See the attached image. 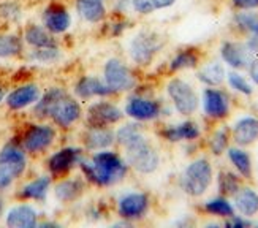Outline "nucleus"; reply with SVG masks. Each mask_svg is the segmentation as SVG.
I'll return each instance as SVG.
<instances>
[{"mask_svg":"<svg viewBox=\"0 0 258 228\" xmlns=\"http://www.w3.org/2000/svg\"><path fill=\"white\" fill-rule=\"evenodd\" d=\"M51 184H52L51 175H41L35 179L26 182V184L18 190L16 197L24 201H29V200L30 201H44V198L48 197Z\"/></svg>","mask_w":258,"mask_h":228,"instance_id":"nucleus-19","label":"nucleus"},{"mask_svg":"<svg viewBox=\"0 0 258 228\" xmlns=\"http://www.w3.org/2000/svg\"><path fill=\"white\" fill-rule=\"evenodd\" d=\"M234 208L244 217H253L258 214V193L252 187H239L234 193Z\"/></svg>","mask_w":258,"mask_h":228,"instance_id":"nucleus-26","label":"nucleus"},{"mask_svg":"<svg viewBox=\"0 0 258 228\" xmlns=\"http://www.w3.org/2000/svg\"><path fill=\"white\" fill-rule=\"evenodd\" d=\"M227 154H228V158L233 163V166L238 169V173L244 179H250L252 178V158H250V155L244 149H241V147H230Z\"/></svg>","mask_w":258,"mask_h":228,"instance_id":"nucleus-31","label":"nucleus"},{"mask_svg":"<svg viewBox=\"0 0 258 228\" xmlns=\"http://www.w3.org/2000/svg\"><path fill=\"white\" fill-rule=\"evenodd\" d=\"M203 108L206 116L212 119H223L230 112V98L219 89H206L203 92Z\"/></svg>","mask_w":258,"mask_h":228,"instance_id":"nucleus-16","label":"nucleus"},{"mask_svg":"<svg viewBox=\"0 0 258 228\" xmlns=\"http://www.w3.org/2000/svg\"><path fill=\"white\" fill-rule=\"evenodd\" d=\"M127 149V162L132 165L138 173L151 175L159 168L160 157L157 151L151 146V143L143 136L141 132L133 135L132 138L124 144Z\"/></svg>","mask_w":258,"mask_h":228,"instance_id":"nucleus-3","label":"nucleus"},{"mask_svg":"<svg viewBox=\"0 0 258 228\" xmlns=\"http://www.w3.org/2000/svg\"><path fill=\"white\" fill-rule=\"evenodd\" d=\"M125 112L130 118L137 119V121H151L160 114V106L154 100L135 97L127 103Z\"/></svg>","mask_w":258,"mask_h":228,"instance_id":"nucleus-22","label":"nucleus"},{"mask_svg":"<svg viewBox=\"0 0 258 228\" xmlns=\"http://www.w3.org/2000/svg\"><path fill=\"white\" fill-rule=\"evenodd\" d=\"M140 130V125H133V124H128V125H124V127H120L116 133V140L124 146L133 135H137Z\"/></svg>","mask_w":258,"mask_h":228,"instance_id":"nucleus-41","label":"nucleus"},{"mask_svg":"<svg viewBox=\"0 0 258 228\" xmlns=\"http://www.w3.org/2000/svg\"><path fill=\"white\" fill-rule=\"evenodd\" d=\"M38 223V212L29 203L15 204L5 214V225L10 228H33Z\"/></svg>","mask_w":258,"mask_h":228,"instance_id":"nucleus-13","label":"nucleus"},{"mask_svg":"<svg viewBox=\"0 0 258 228\" xmlns=\"http://www.w3.org/2000/svg\"><path fill=\"white\" fill-rule=\"evenodd\" d=\"M75 5L78 15L91 24L102 22L106 16L105 0H76Z\"/></svg>","mask_w":258,"mask_h":228,"instance_id":"nucleus-27","label":"nucleus"},{"mask_svg":"<svg viewBox=\"0 0 258 228\" xmlns=\"http://www.w3.org/2000/svg\"><path fill=\"white\" fill-rule=\"evenodd\" d=\"M75 94L84 100V98H91L95 95L105 97V95L113 94V90L106 86V83L103 84L95 76H83L75 86Z\"/></svg>","mask_w":258,"mask_h":228,"instance_id":"nucleus-23","label":"nucleus"},{"mask_svg":"<svg viewBox=\"0 0 258 228\" xmlns=\"http://www.w3.org/2000/svg\"><path fill=\"white\" fill-rule=\"evenodd\" d=\"M163 46V40L152 30H141L130 41V57L138 65H148Z\"/></svg>","mask_w":258,"mask_h":228,"instance_id":"nucleus-5","label":"nucleus"},{"mask_svg":"<svg viewBox=\"0 0 258 228\" xmlns=\"http://www.w3.org/2000/svg\"><path fill=\"white\" fill-rule=\"evenodd\" d=\"M249 225H250L249 220H245L242 217H236V215H231V217H228V220L225 222V226H236V228H244Z\"/></svg>","mask_w":258,"mask_h":228,"instance_id":"nucleus-43","label":"nucleus"},{"mask_svg":"<svg viewBox=\"0 0 258 228\" xmlns=\"http://www.w3.org/2000/svg\"><path fill=\"white\" fill-rule=\"evenodd\" d=\"M234 24L250 37H258V15L250 11H239L234 15Z\"/></svg>","mask_w":258,"mask_h":228,"instance_id":"nucleus-35","label":"nucleus"},{"mask_svg":"<svg viewBox=\"0 0 258 228\" xmlns=\"http://www.w3.org/2000/svg\"><path fill=\"white\" fill-rule=\"evenodd\" d=\"M149 208V198L148 195L140 192L127 193L119 200V214L124 219H140L146 214Z\"/></svg>","mask_w":258,"mask_h":228,"instance_id":"nucleus-17","label":"nucleus"},{"mask_svg":"<svg viewBox=\"0 0 258 228\" xmlns=\"http://www.w3.org/2000/svg\"><path fill=\"white\" fill-rule=\"evenodd\" d=\"M176 4V0H132L135 11L141 15H151L157 10L170 8Z\"/></svg>","mask_w":258,"mask_h":228,"instance_id":"nucleus-36","label":"nucleus"},{"mask_svg":"<svg viewBox=\"0 0 258 228\" xmlns=\"http://www.w3.org/2000/svg\"><path fill=\"white\" fill-rule=\"evenodd\" d=\"M231 4L239 11H250L258 8V0H231Z\"/></svg>","mask_w":258,"mask_h":228,"instance_id":"nucleus-42","label":"nucleus"},{"mask_svg":"<svg viewBox=\"0 0 258 228\" xmlns=\"http://www.w3.org/2000/svg\"><path fill=\"white\" fill-rule=\"evenodd\" d=\"M114 141V133L106 127H91L84 135L86 147L91 151H98L109 147Z\"/></svg>","mask_w":258,"mask_h":228,"instance_id":"nucleus-29","label":"nucleus"},{"mask_svg":"<svg viewBox=\"0 0 258 228\" xmlns=\"http://www.w3.org/2000/svg\"><path fill=\"white\" fill-rule=\"evenodd\" d=\"M105 83L113 92H122V90L133 89L135 78L122 61L109 59L105 64Z\"/></svg>","mask_w":258,"mask_h":228,"instance_id":"nucleus-9","label":"nucleus"},{"mask_svg":"<svg viewBox=\"0 0 258 228\" xmlns=\"http://www.w3.org/2000/svg\"><path fill=\"white\" fill-rule=\"evenodd\" d=\"M205 211L212 215H217V217H231V215H234V206L223 197L209 200L205 204Z\"/></svg>","mask_w":258,"mask_h":228,"instance_id":"nucleus-37","label":"nucleus"},{"mask_svg":"<svg viewBox=\"0 0 258 228\" xmlns=\"http://www.w3.org/2000/svg\"><path fill=\"white\" fill-rule=\"evenodd\" d=\"M57 132L49 124H32L21 136V146L27 154H41L52 146Z\"/></svg>","mask_w":258,"mask_h":228,"instance_id":"nucleus-6","label":"nucleus"},{"mask_svg":"<svg viewBox=\"0 0 258 228\" xmlns=\"http://www.w3.org/2000/svg\"><path fill=\"white\" fill-rule=\"evenodd\" d=\"M166 92L170 95L176 111L182 116H190L198 109V94L195 89L181 78H173L166 84Z\"/></svg>","mask_w":258,"mask_h":228,"instance_id":"nucleus-7","label":"nucleus"},{"mask_svg":"<svg viewBox=\"0 0 258 228\" xmlns=\"http://www.w3.org/2000/svg\"><path fill=\"white\" fill-rule=\"evenodd\" d=\"M81 160V149L78 147H62L48 158V169L51 176H63Z\"/></svg>","mask_w":258,"mask_h":228,"instance_id":"nucleus-12","label":"nucleus"},{"mask_svg":"<svg viewBox=\"0 0 258 228\" xmlns=\"http://www.w3.org/2000/svg\"><path fill=\"white\" fill-rule=\"evenodd\" d=\"M4 214V203H2V200H0V215Z\"/></svg>","mask_w":258,"mask_h":228,"instance_id":"nucleus-46","label":"nucleus"},{"mask_svg":"<svg viewBox=\"0 0 258 228\" xmlns=\"http://www.w3.org/2000/svg\"><path fill=\"white\" fill-rule=\"evenodd\" d=\"M84 190V182L80 178L63 179L54 187V195L62 203H72L81 197Z\"/></svg>","mask_w":258,"mask_h":228,"instance_id":"nucleus-28","label":"nucleus"},{"mask_svg":"<svg viewBox=\"0 0 258 228\" xmlns=\"http://www.w3.org/2000/svg\"><path fill=\"white\" fill-rule=\"evenodd\" d=\"M22 40L32 49L59 46L55 35H52L43 24H37V22H29V24L24 26V29H22Z\"/></svg>","mask_w":258,"mask_h":228,"instance_id":"nucleus-14","label":"nucleus"},{"mask_svg":"<svg viewBox=\"0 0 258 228\" xmlns=\"http://www.w3.org/2000/svg\"><path fill=\"white\" fill-rule=\"evenodd\" d=\"M5 95H7V90H5V87L4 86H0V103L5 100Z\"/></svg>","mask_w":258,"mask_h":228,"instance_id":"nucleus-45","label":"nucleus"},{"mask_svg":"<svg viewBox=\"0 0 258 228\" xmlns=\"http://www.w3.org/2000/svg\"><path fill=\"white\" fill-rule=\"evenodd\" d=\"M249 73H250L252 81L258 86V57H255V59L250 61V64H249Z\"/></svg>","mask_w":258,"mask_h":228,"instance_id":"nucleus-44","label":"nucleus"},{"mask_svg":"<svg viewBox=\"0 0 258 228\" xmlns=\"http://www.w3.org/2000/svg\"><path fill=\"white\" fill-rule=\"evenodd\" d=\"M67 95V90L63 87L59 86H54L46 89V92H43L38 98V101L33 105V118L38 119V121H44V119H49V114L52 111V108L55 106V103L63 98Z\"/></svg>","mask_w":258,"mask_h":228,"instance_id":"nucleus-20","label":"nucleus"},{"mask_svg":"<svg viewBox=\"0 0 258 228\" xmlns=\"http://www.w3.org/2000/svg\"><path fill=\"white\" fill-rule=\"evenodd\" d=\"M233 140L238 146H250L258 141V119L253 116L241 118L233 127Z\"/></svg>","mask_w":258,"mask_h":228,"instance_id":"nucleus-21","label":"nucleus"},{"mask_svg":"<svg viewBox=\"0 0 258 228\" xmlns=\"http://www.w3.org/2000/svg\"><path fill=\"white\" fill-rule=\"evenodd\" d=\"M209 147L214 155H220L228 147V132L227 129H219L209 141Z\"/></svg>","mask_w":258,"mask_h":228,"instance_id":"nucleus-39","label":"nucleus"},{"mask_svg":"<svg viewBox=\"0 0 258 228\" xmlns=\"http://www.w3.org/2000/svg\"><path fill=\"white\" fill-rule=\"evenodd\" d=\"M0 2H2V0H0Z\"/></svg>","mask_w":258,"mask_h":228,"instance_id":"nucleus-47","label":"nucleus"},{"mask_svg":"<svg viewBox=\"0 0 258 228\" xmlns=\"http://www.w3.org/2000/svg\"><path fill=\"white\" fill-rule=\"evenodd\" d=\"M212 166L206 158H197L182 173L181 186L190 197H201L208 192L212 184Z\"/></svg>","mask_w":258,"mask_h":228,"instance_id":"nucleus-4","label":"nucleus"},{"mask_svg":"<svg viewBox=\"0 0 258 228\" xmlns=\"http://www.w3.org/2000/svg\"><path fill=\"white\" fill-rule=\"evenodd\" d=\"M239 179L236 175L230 171H220L219 173V190L222 195H234L239 190Z\"/></svg>","mask_w":258,"mask_h":228,"instance_id":"nucleus-38","label":"nucleus"},{"mask_svg":"<svg viewBox=\"0 0 258 228\" xmlns=\"http://www.w3.org/2000/svg\"><path fill=\"white\" fill-rule=\"evenodd\" d=\"M84 176L98 186H113L127 173V165L114 152H97L91 160H80Z\"/></svg>","mask_w":258,"mask_h":228,"instance_id":"nucleus-1","label":"nucleus"},{"mask_svg":"<svg viewBox=\"0 0 258 228\" xmlns=\"http://www.w3.org/2000/svg\"><path fill=\"white\" fill-rule=\"evenodd\" d=\"M41 24L52 35H62L72 27V16L65 5L59 2H51L41 11Z\"/></svg>","mask_w":258,"mask_h":228,"instance_id":"nucleus-8","label":"nucleus"},{"mask_svg":"<svg viewBox=\"0 0 258 228\" xmlns=\"http://www.w3.org/2000/svg\"><path fill=\"white\" fill-rule=\"evenodd\" d=\"M200 62V55L195 49L179 51L170 62V72H179L184 68H195Z\"/></svg>","mask_w":258,"mask_h":228,"instance_id":"nucleus-34","label":"nucleus"},{"mask_svg":"<svg viewBox=\"0 0 258 228\" xmlns=\"http://www.w3.org/2000/svg\"><path fill=\"white\" fill-rule=\"evenodd\" d=\"M225 78H227L225 68H223V65L220 62H217V61L209 62V64L203 65L198 70V79L203 84L209 86V87L220 86Z\"/></svg>","mask_w":258,"mask_h":228,"instance_id":"nucleus-30","label":"nucleus"},{"mask_svg":"<svg viewBox=\"0 0 258 228\" xmlns=\"http://www.w3.org/2000/svg\"><path fill=\"white\" fill-rule=\"evenodd\" d=\"M200 135H201L200 127L192 121H187V122L177 124V125H170V127H166L162 132V136L170 143H177V141H184V140L192 141V140H197Z\"/></svg>","mask_w":258,"mask_h":228,"instance_id":"nucleus-24","label":"nucleus"},{"mask_svg":"<svg viewBox=\"0 0 258 228\" xmlns=\"http://www.w3.org/2000/svg\"><path fill=\"white\" fill-rule=\"evenodd\" d=\"M122 111L113 103L98 101L87 109V121L91 127H108L111 124H116L122 119Z\"/></svg>","mask_w":258,"mask_h":228,"instance_id":"nucleus-15","label":"nucleus"},{"mask_svg":"<svg viewBox=\"0 0 258 228\" xmlns=\"http://www.w3.org/2000/svg\"><path fill=\"white\" fill-rule=\"evenodd\" d=\"M220 55L225 64H228L231 68H236V70H241V68L249 67L250 61H252V52L249 51V48L242 43L238 41H225L220 48Z\"/></svg>","mask_w":258,"mask_h":228,"instance_id":"nucleus-18","label":"nucleus"},{"mask_svg":"<svg viewBox=\"0 0 258 228\" xmlns=\"http://www.w3.org/2000/svg\"><path fill=\"white\" fill-rule=\"evenodd\" d=\"M24 40L18 32H0V59H15L24 54Z\"/></svg>","mask_w":258,"mask_h":228,"instance_id":"nucleus-25","label":"nucleus"},{"mask_svg":"<svg viewBox=\"0 0 258 228\" xmlns=\"http://www.w3.org/2000/svg\"><path fill=\"white\" fill-rule=\"evenodd\" d=\"M24 10L16 0H2L0 2V22H5L8 26H16L22 21Z\"/></svg>","mask_w":258,"mask_h":228,"instance_id":"nucleus-32","label":"nucleus"},{"mask_svg":"<svg viewBox=\"0 0 258 228\" xmlns=\"http://www.w3.org/2000/svg\"><path fill=\"white\" fill-rule=\"evenodd\" d=\"M81 106L80 103L72 98L69 94H67L63 98H60L55 106L52 108L49 119L57 125L59 129H70L75 122L80 121L81 118Z\"/></svg>","mask_w":258,"mask_h":228,"instance_id":"nucleus-11","label":"nucleus"},{"mask_svg":"<svg viewBox=\"0 0 258 228\" xmlns=\"http://www.w3.org/2000/svg\"><path fill=\"white\" fill-rule=\"evenodd\" d=\"M62 59L59 46L55 48H38L27 52V61L38 65H54Z\"/></svg>","mask_w":258,"mask_h":228,"instance_id":"nucleus-33","label":"nucleus"},{"mask_svg":"<svg viewBox=\"0 0 258 228\" xmlns=\"http://www.w3.org/2000/svg\"><path fill=\"white\" fill-rule=\"evenodd\" d=\"M228 84L231 86V89H234L236 92H241L244 95H252L253 94V89L249 84L247 79H245L242 75L236 73V72L228 73Z\"/></svg>","mask_w":258,"mask_h":228,"instance_id":"nucleus-40","label":"nucleus"},{"mask_svg":"<svg viewBox=\"0 0 258 228\" xmlns=\"http://www.w3.org/2000/svg\"><path fill=\"white\" fill-rule=\"evenodd\" d=\"M27 169V152L21 143L10 141L0 147V192L10 189Z\"/></svg>","mask_w":258,"mask_h":228,"instance_id":"nucleus-2","label":"nucleus"},{"mask_svg":"<svg viewBox=\"0 0 258 228\" xmlns=\"http://www.w3.org/2000/svg\"><path fill=\"white\" fill-rule=\"evenodd\" d=\"M41 95V89L35 83H24L15 89H11L5 95V105L11 111H22L26 108L33 106Z\"/></svg>","mask_w":258,"mask_h":228,"instance_id":"nucleus-10","label":"nucleus"}]
</instances>
